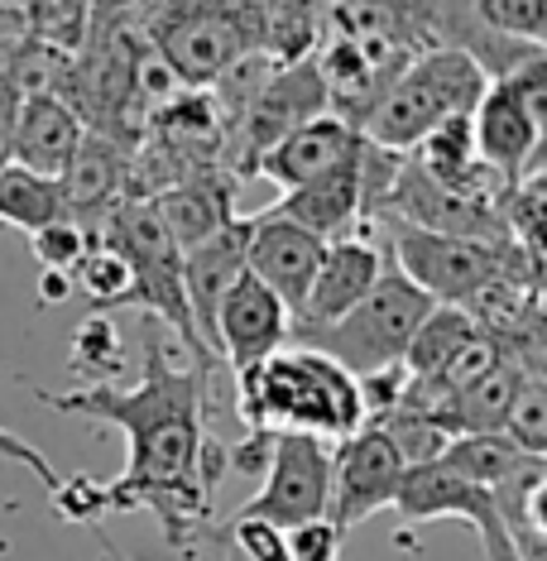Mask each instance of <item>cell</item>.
<instances>
[{"instance_id": "cell-1", "label": "cell", "mask_w": 547, "mask_h": 561, "mask_svg": "<svg viewBox=\"0 0 547 561\" xmlns=\"http://www.w3.org/2000/svg\"><path fill=\"white\" fill-rule=\"evenodd\" d=\"M216 365H183L169 360L159 327L145 336V379L125 385H82L68 393L34 389V399L54 413H82L111 423L130 442V461L116 480L62 476L54 504L68 523H96L106 514H135L149 508L163 523V538L187 552L212 518L216 484L226 476V446L207 432V393Z\"/></svg>"}, {"instance_id": "cell-2", "label": "cell", "mask_w": 547, "mask_h": 561, "mask_svg": "<svg viewBox=\"0 0 547 561\" xmlns=\"http://www.w3.org/2000/svg\"><path fill=\"white\" fill-rule=\"evenodd\" d=\"M240 417L250 432H303L317 442H346L365 427V403L355 375L322 351H274L270 360L236 375Z\"/></svg>"}, {"instance_id": "cell-3", "label": "cell", "mask_w": 547, "mask_h": 561, "mask_svg": "<svg viewBox=\"0 0 547 561\" xmlns=\"http://www.w3.org/2000/svg\"><path fill=\"white\" fill-rule=\"evenodd\" d=\"M92 240L111 245L130 270V288H125L121 308H139L155 322H163L169 331H178L187 351L197 355L202 365H216V355L202 346L193 312H187V293H183V254L163 231V221L155 216L149 202H130L121 197L116 207L101 211V221L92 226Z\"/></svg>"}, {"instance_id": "cell-4", "label": "cell", "mask_w": 547, "mask_h": 561, "mask_svg": "<svg viewBox=\"0 0 547 561\" xmlns=\"http://www.w3.org/2000/svg\"><path fill=\"white\" fill-rule=\"evenodd\" d=\"M490 87V72L480 68L461 48H428L409 68L399 72V82L389 87V96L379 101V111L365 125V139L389 154H409L428 130H437L452 116H470L480 92Z\"/></svg>"}, {"instance_id": "cell-5", "label": "cell", "mask_w": 547, "mask_h": 561, "mask_svg": "<svg viewBox=\"0 0 547 561\" xmlns=\"http://www.w3.org/2000/svg\"><path fill=\"white\" fill-rule=\"evenodd\" d=\"M437 308L418 284H409L394 264H385V274L375 278V288L361 302L337 317V322L303 331V346L322 351L355 379L385 375V369H403V351H409L413 331L423 327V317Z\"/></svg>"}, {"instance_id": "cell-6", "label": "cell", "mask_w": 547, "mask_h": 561, "mask_svg": "<svg viewBox=\"0 0 547 561\" xmlns=\"http://www.w3.org/2000/svg\"><path fill=\"white\" fill-rule=\"evenodd\" d=\"M385 226L389 245H394V270L409 284H418L432 302L447 308H470V302L500 278L504 245H476V240H456V236H432L418 226H403L394 216H375ZM514 245V240H509Z\"/></svg>"}, {"instance_id": "cell-7", "label": "cell", "mask_w": 547, "mask_h": 561, "mask_svg": "<svg viewBox=\"0 0 547 561\" xmlns=\"http://www.w3.org/2000/svg\"><path fill=\"white\" fill-rule=\"evenodd\" d=\"M317 116H327V87H322V72H317V54L298 62H278L260 92H254L250 111L240 116L231 139H226V159H221L226 173L236 183L254 178L260 154H270L278 139L294 135L298 125H308Z\"/></svg>"}, {"instance_id": "cell-8", "label": "cell", "mask_w": 547, "mask_h": 561, "mask_svg": "<svg viewBox=\"0 0 547 561\" xmlns=\"http://www.w3.org/2000/svg\"><path fill=\"white\" fill-rule=\"evenodd\" d=\"M327 494H332V446L303 432H274L260 494L236 518H264L288 533L298 523L327 518Z\"/></svg>"}, {"instance_id": "cell-9", "label": "cell", "mask_w": 547, "mask_h": 561, "mask_svg": "<svg viewBox=\"0 0 547 561\" xmlns=\"http://www.w3.org/2000/svg\"><path fill=\"white\" fill-rule=\"evenodd\" d=\"M394 508H399L409 523L461 518L466 528H476L480 547H486V561H518L500 514H494L490 490H480V484H470L466 476H456L447 461H428V466L403 470L399 494H394Z\"/></svg>"}, {"instance_id": "cell-10", "label": "cell", "mask_w": 547, "mask_h": 561, "mask_svg": "<svg viewBox=\"0 0 547 561\" xmlns=\"http://www.w3.org/2000/svg\"><path fill=\"white\" fill-rule=\"evenodd\" d=\"M375 216H394V221L418 226V231H432V236L476 240V245H509V226L500 207H486V202H470L461 193H452V187L432 183L418 163H409V154H403L399 173H394L385 193V207Z\"/></svg>"}, {"instance_id": "cell-11", "label": "cell", "mask_w": 547, "mask_h": 561, "mask_svg": "<svg viewBox=\"0 0 547 561\" xmlns=\"http://www.w3.org/2000/svg\"><path fill=\"white\" fill-rule=\"evenodd\" d=\"M547 130V111L518 92L509 78H490L470 111V139H476V159L490 173H500L509 187L538 173V149Z\"/></svg>"}, {"instance_id": "cell-12", "label": "cell", "mask_w": 547, "mask_h": 561, "mask_svg": "<svg viewBox=\"0 0 547 561\" xmlns=\"http://www.w3.org/2000/svg\"><path fill=\"white\" fill-rule=\"evenodd\" d=\"M403 466L394 442L379 427H361L332 451V494H327V523L346 538L355 523L394 504L403 480Z\"/></svg>"}, {"instance_id": "cell-13", "label": "cell", "mask_w": 547, "mask_h": 561, "mask_svg": "<svg viewBox=\"0 0 547 561\" xmlns=\"http://www.w3.org/2000/svg\"><path fill=\"white\" fill-rule=\"evenodd\" d=\"M246 221H250L246 274L260 278V284L288 308V322H294V312L303 308V298H308L317 264H322L327 240H317L312 231H303V226L284 221V216H270V211H254Z\"/></svg>"}, {"instance_id": "cell-14", "label": "cell", "mask_w": 547, "mask_h": 561, "mask_svg": "<svg viewBox=\"0 0 547 561\" xmlns=\"http://www.w3.org/2000/svg\"><path fill=\"white\" fill-rule=\"evenodd\" d=\"M284 341H288V308L254 274H240L231 293L221 298V308H216V327H212L216 360H226L240 375V369L284 351Z\"/></svg>"}, {"instance_id": "cell-15", "label": "cell", "mask_w": 547, "mask_h": 561, "mask_svg": "<svg viewBox=\"0 0 547 561\" xmlns=\"http://www.w3.org/2000/svg\"><path fill=\"white\" fill-rule=\"evenodd\" d=\"M385 264H389L385 254L361 236L327 240L322 264H317V274L308 284V298H303V308L294 312V322H288V336H303V331H317V327L337 322V317H346L355 302L375 288Z\"/></svg>"}, {"instance_id": "cell-16", "label": "cell", "mask_w": 547, "mask_h": 561, "mask_svg": "<svg viewBox=\"0 0 547 561\" xmlns=\"http://www.w3.org/2000/svg\"><path fill=\"white\" fill-rule=\"evenodd\" d=\"M246 236H250V221H246V216H236V221H226L212 240H202L197 250L183 254L187 312H193V327H197V336H202V346H207V351H212L216 308H221V298L231 293L236 278L246 274ZM216 365H221V360H216Z\"/></svg>"}, {"instance_id": "cell-17", "label": "cell", "mask_w": 547, "mask_h": 561, "mask_svg": "<svg viewBox=\"0 0 547 561\" xmlns=\"http://www.w3.org/2000/svg\"><path fill=\"white\" fill-rule=\"evenodd\" d=\"M361 130H351L346 121L337 116H317L308 125H298L294 135H284L270 154H260L254 163V178H270L274 187H284V193H294V187L312 183V178L332 173L337 163H346L355 149H361Z\"/></svg>"}, {"instance_id": "cell-18", "label": "cell", "mask_w": 547, "mask_h": 561, "mask_svg": "<svg viewBox=\"0 0 547 561\" xmlns=\"http://www.w3.org/2000/svg\"><path fill=\"white\" fill-rule=\"evenodd\" d=\"M231 197H236V178L221 169H207V173L183 178L169 193L149 197V207H155V216L163 221V231H169L178 254H187V250H197L202 240H212L226 221H236Z\"/></svg>"}, {"instance_id": "cell-19", "label": "cell", "mask_w": 547, "mask_h": 561, "mask_svg": "<svg viewBox=\"0 0 547 561\" xmlns=\"http://www.w3.org/2000/svg\"><path fill=\"white\" fill-rule=\"evenodd\" d=\"M264 211L303 226V231H312L317 240H341L355 221H361V149H355L346 163H337L332 173H322V178H312V183L294 187V193H284Z\"/></svg>"}, {"instance_id": "cell-20", "label": "cell", "mask_w": 547, "mask_h": 561, "mask_svg": "<svg viewBox=\"0 0 547 561\" xmlns=\"http://www.w3.org/2000/svg\"><path fill=\"white\" fill-rule=\"evenodd\" d=\"M82 135V121L58 96H24L15 116V139H10V163L62 183V173L78 159Z\"/></svg>"}, {"instance_id": "cell-21", "label": "cell", "mask_w": 547, "mask_h": 561, "mask_svg": "<svg viewBox=\"0 0 547 561\" xmlns=\"http://www.w3.org/2000/svg\"><path fill=\"white\" fill-rule=\"evenodd\" d=\"M528 379H538V375H533L518 355L500 351V360H494L476 385L461 389L447 408H442L437 423L447 427L452 437H466V432H500L509 408H514V399H518V389H524Z\"/></svg>"}, {"instance_id": "cell-22", "label": "cell", "mask_w": 547, "mask_h": 561, "mask_svg": "<svg viewBox=\"0 0 547 561\" xmlns=\"http://www.w3.org/2000/svg\"><path fill=\"white\" fill-rule=\"evenodd\" d=\"M476 336H480V327H476V317H470L466 308H447V302H437V308L423 317V327L413 331L409 351H403V375L409 379H432L442 365L452 360V355H461Z\"/></svg>"}, {"instance_id": "cell-23", "label": "cell", "mask_w": 547, "mask_h": 561, "mask_svg": "<svg viewBox=\"0 0 547 561\" xmlns=\"http://www.w3.org/2000/svg\"><path fill=\"white\" fill-rule=\"evenodd\" d=\"M62 216H68L62 183L20 169V163H5V169H0V226H15V231L34 236L39 226L62 221Z\"/></svg>"}, {"instance_id": "cell-24", "label": "cell", "mask_w": 547, "mask_h": 561, "mask_svg": "<svg viewBox=\"0 0 547 561\" xmlns=\"http://www.w3.org/2000/svg\"><path fill=\"white\" fill-rule=\"evenodd\" d=\"M518 446L504 437V432H466V437H452L447 451H442V461H447L456 476H466L470 484H480V490H490L494 480L504 476L509 466L518 461Z\"/></svg>"}, {"instance_id": "cell-25", "label": "cell", "mask_w": 547, "mask_h": 561, "mask_svg": "<svg viewBox=\"0 0 547 561\" xmlns=\"http://www.w3.org/2000/svg\"><path fill=\"white\" fill-rule=\"evenodd\" d=\"M125 288H130V270H125V260L111 245L92 240L82 260L72 264V293H87V302H92L96 312H106V308H121Z\"/></svg>"}, {"instance_id": "cell-26", "label": "cell", "mask_w": 547, "mask_h": 561, "mask_svg": "<svg viewBox=\"0 0 547 561\" xmlns=\"http://www.w3.org/2000/svg\"><path fill=\"white\" fill-rule=\"evenodd\" d=\"M476 15L490 34H500L509 44H547V0H476Z\"/></svg>"}, {"instance_id": "cell-27", "label": "cell", "mask_w": 547, "mask_h": 561, "mask_svg": "<svg viewBox=\"0 0 547 561\" xmlns=\"http://www.w3.org/2000/svg\"><path fill=\"white\" fill-rule=\"evenodd\" d=\"M500 432L524 456H547V385H543V375L518 389V399H514V408H509Z\"/></svg>"}, {"instance_id": "cell-28", "label": "cell", "mask_w": 547, "mask_h": 561, "mask_svg": "<svg viewBox=\"0 0 547 561\" xmlns=\"http://www.w3.org/2000/svg\"><path fill=\"white\" fill-rule=\"evenodd\" d=\"M34 245V260L44 264V270H58V274H72V264L87 254V245H92V236L82 231L72 216H62V221H48L39 226V231L30 236Z\"/></svg>"}, {"instance_id": "cell-29", "label": "cell", "mask_w": 547, "mask_h": 561, "mask_svg": "<svg viewBox=\"0 0 547 561\" xmlns=\"http://www.w3.org/2000/svg\"><path fill=\"white\" fill-rule=\"evenodd\" d=\"M72 365H78V375H101L106 379L111 369H121V336L111 331L106 317H87L78 327V341H72Z\"/></svg>"}, {"instance_id": "cell-30", "label": "cell", "mask_w": 547, "mask_h": 561, "mask_svg": "<svg viewBox=\"0 0 547 561\" xmlns=\"http://www.w3.org/2000/svg\"><path fill=\"white\" fill-rule=\"evenodd\" d=\"M231 542L246 561H294L288 557V533L264 518H231Z\"/></svg>"}, {"instance_id": "cell-31", "label": "cell", "mask_w": 547, "mask_h": 561, "mask_svg": "<svg viewBox=\"0 0 547 561\" xmlns=\"http://www.w3.org/2000/svg\"><path fill=\"white\" fill-rule=\"evenodd\" d=\"M337 552H341V533L327 518L288 528V557L294 561H337Z\"/></svg>"}, {"instance_id": "cell-32", "label": "cell", "mask_w": 547, "mask_h": 561, "mask_svg": "<svg viewBox=\"0 0 547 561\" xmlns=\"http://www.w3.org/2000/svg\"><path fill=\"white\" fill-rule=\"evenodd\" d=\"M0 461H15V466L30 470V476H39V484H44L48 494H54L58 484H62V470L48 461L39 446H30V442L20 437V432H10V427H0Z\"/></svg>"}, {"instance_id": "cell-33", "label": "cell", "mask_w": 547, "mask_h": 561, "mask_svg": "<svg viewBox=\"0 0 547 561\" xmlns=\"http://www.w3.org/2000/svg\"><path fill=\"white\" fill-rule=\"evenodd\" d=\"M24 92L10 78H0V169L10 163V139H15V116H20Z\"/></svg>"}, {"instance_id": "cell-34", "label": "cell", "mask_w": 547, "mask_h": 561, "mask_svg": "<svg viewBox=\"0 0 547 561\" xmlns=\"http://www.w3.org/2000/svg\"><path fill=\"white\" fill-rule=\"evenodd\" d=\"M72 298V274H58V270H44L39 274V302H68Z\"/></svg>"}, {"instance_id": "cell-35", "label": "cell", "mask_w": 547, "mask_h": 561, "mask_svg": "<svg viewBox=\"0 0 547 561\" xmlns=\"http://www.w3.org/2000/svg\"><path fill=\"white\" fill-rule=\"evenodd\" d=\"M278 5H288V10H298V15H312V20L327 24V10L341 5V0H278Z\"/></svg>"}, {"instance_id": "cell-36", "label": "cell", "mask_w": 547, "mask_h": 561, "mask_svg": "<svg viewBox=\"0 0 547 561\" xmlns=\"http://www.w3.org/2000/svg\"><path fill=\"white\" fill-rule=\"evenodd\" d=\"M5 10H30V0H0Z\"/></svg>"}, {"instance_id": "cell-37", "label": "cell", "mask_w": 547, "mask_h": 561, "mask_svg": "<svg viewBox=\"0 0 547 561\" xmlns=\"http://www.w3.org/2000/svg\"><path fill=\"white\" fill-rule=\"evenodd\" d=\"M106 557H111V561H130V557H121V552H116V547H111V542H106Z\"/></svg>"}]
</instances>
